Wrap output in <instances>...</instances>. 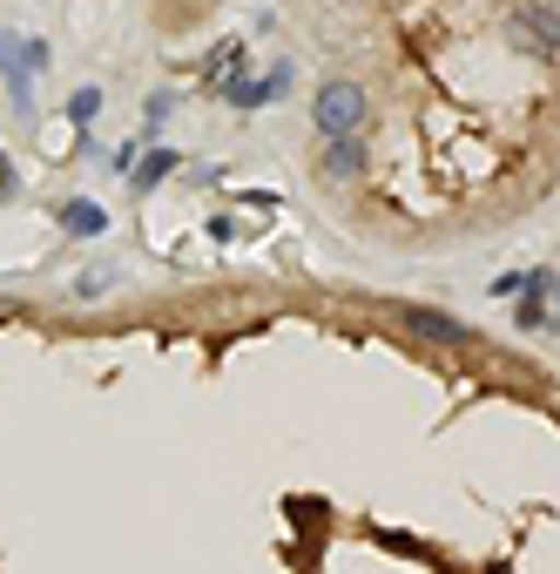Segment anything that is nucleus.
I'll return each instance as SVG.
<instances>
[{"instance_id": "4", "label": "nucleus", "mask_w": 560, "mask_h": 574, "mask_svg": "<svg viewBox=\"0 0 560 574\" xmlns=\"http://www.w3.org/2000/svg\"><path fill=\"white\" fill-rule=\"evenodd\" d=\"M170 169H176V149H149V156H142V163L129 169V176H136V197H149V189L163 183Z\"/></svg>"}, {"instance_id": "7", "label": "nucleus", "mask_w": 560, "mask_h": 574, "mask_svg": "<svg viewBox=\"0 0 560 574\" xmlns=\"http://www.w3.org/2000/svg\"><path fill=\"white\" fill-rule=\"evenodd\" d=\"M95 115H102V89H74V95H68V122H74V129H89Z\"/></svg>"}, {"instance_id": "6", "label": "nucleus", "mask_w": 560, "mask_h": 574, "mask_svg": "<svg viewBox=\"0 0 560 574\" xmlns=\"http://www.w3.org/2000/svg\"><path fill=\"white\" fill-rule=\"evenodd\" d=\"M325 169H331V176H358V169H365V142H358V136H331Z\"/></svg>"}, {"instance_id": "2", "label": "nucleus", "mask_w": 560, "mask_h": 574, "mask_svg": "<svg viewBox=\"0 0 560 574\" xmlns=\"http://www.w3.org/2000/svg\"><path fill=\"white\" fill-rule=\"evenodd\" d=\"M506 27H513V48H527V55H540V61L560 55V14L540 8V0H520V8L506 14Z\"/></svg>"}, {"instance_id": "5", "label": "nucleus", "mask_w": 560, "mask_h": 574, "mask_svg": "<svg viewBox=\"0 0 560 574\" xmlns=\"http://www.w3.org/2000/svg\"><path fill=\"white\" fill-rule=\"evenodd\" d=\"M61 223H68V237H102V230H108V210H102V203H68Z\"/></svg>"}, {"instance_id": "1", "label": "nucleus", "mask_w": 560, "mask_h": 574, "mask_svg": "<svg viewBox=\"0 0 560 574\" xmlns=\"http://www.w3.org/2000/svg\"><path fill=\"white\" fill-rule=\"evenodd\" d=\"M311 122L325 129V136H358V129L372 122V95L358 89V82H325L317 102H311Z\"/></svg>"}, {"instance_id": "3", "label": "nucleus", "mask_w": 560, "mask_h": 574, "mask_svg": "<svg viewBox=\"0 0 560 574\" xmlns=\"http://www.w3.org/2000/svg\"><path fill=\"white\" fill-rule=\"evenodd\" d=\"M398 325L419 331V338H432V344H453V352H472V344H479V331H472V325L439 318V312H425V304H398Z\"/></svg>"}, {"instance_id": "8", "label": "nucleus", "mask_w": 560, "mask_h": 574, "mask_svg": "<svg viewBox=\"0 0 560 574\" xmlns=\"http://www.w3.org/2000/svg\"><path fill=\"white\" fill-rule=\"evenodd\" d=\"M8 197H21V176H14V163H8V156H0V203H8Z\"/></svg>"}]
</instances>
